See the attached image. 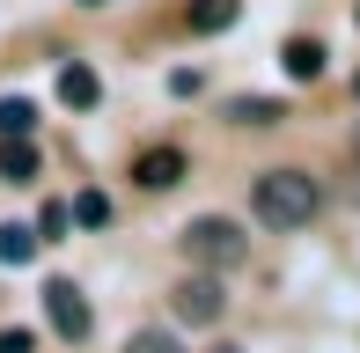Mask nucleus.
<instances>
[{"label": "nucleus", "instance_id": "1", "mask_svg": "<svg viewBox=\"0 0 360 353\" xmlns=\"http://www.w3.org/2000/svg\"><path fill=\"white\" fill-rule=\"evenodd\" d=\"M316 206H323V191H316L309 169H265L250 184V214L265 221V229H309Z\"/></svg>", "mask_w": 360, "mask_h": 353}, {"label": "nucleus", "instance_id": "2", "mask_svg": "<svg viewBox=\"0 0 360 353\" xmlns=\"http://www.w3.org/2000/svg\"><path fill=\"white\" fill-rule=\"evenodd\" d=\"M184 258H191V265H206V272H228V265L250 258V236H243L228 214H199V221L184 229Z\"/></svg>", "mask_w": 360, "mask_h": 353}, {"label": "nucleus", "instance_id": "3", "mask_svg": "<svg viewBox=\"0 0 360 353\" xmlns=\"http://www.w3.org/2000/svg\"><path fill=\"white\" fill-rule=\"evenodd\" d=\"M169 309H176V324H221V309H228L221 272H191V280H176L169 287Z\"/></svg>", "mask_w": 360, "mask_h": 353}, {"label": "nucleus", "instance_id": "4", "mask_svg": "<svg viewBox=\"0 0 360 353\" xmlns=\"http://www.w3.org/2000/svg\"><path fill=\"white\" fill-rule=\"evenodd\" d=\"M44 316H52V331L59 339H89V295H81L74 280H44Z\"/></svg>", "mask_w": 360, "mask_h": 353}, {"label": "nucleus", "instance_id": "5", "mask_svg": "<svg viewBox=\"0 0 360 353\" xmlns=\"http://www.w3.org/2000/svg\"><path fill=\"white\" fill-rule=\"evenodd\" d=\"M133 184H147V191L184 184V148H147L140 162H133Z\"/></svg>", "mask_w": 360, "mask_h": 353}, {"label": "nucleus", "instance_id": "6", "mask_svg": "<svg viewBox=\"0 0 360 353\" xmlns=\"http://www.w3.org/2000/svg\"><path fill=\"white\" fill-rule=\"evenodd\" d=\"M59 103L67 110H96L103 103V82H96L89 59H67V67H59Z\"/></svg>", "mask_w": 360, "mask_h": 353}, {"label": "nucleus", "instance_id": "7", "mask_svg": "<svg viewBox=\"0 0 360 353\" xmlns=\"http://www.w3.org/2000/svg\"><path fill=\"white\" fill-rule=\"evenodd\" d=\"M323 59H331V52H323L316 37H287V52H280V67L294 74V82H316V74H323Z\"/></svg>", "mask_w": 360, "mask_h": 353}, {"label": "nucleus", "instance_id": "8", "mask_svg": "<svg viewBox=\"0 0 360 353\" xmlns=\"http://www.w3.org/2000/svg\"><path fill=\"white\" fill-rule=\"evenodd\" d=\"M30 125H37V103L30 96H0V140H30Z\"/></svg>", "mask_w": 360, "mask_h": 353}, {"label": "nucleus", "instance_id": "9", "mask_svg": "<svg viewBox=\"0 0 360 353\" xmlns=\"http://www.w3.org/2000/svg\"><path fill=\"white\" fill-rule=\"evenodd\" d=\"M30 258H37V229L8 221V229H0V265H30Z\"/></svg>", "mask_w": 360, "mask_h": 353}, {"label": "nucleus", "instance_id": "10", "mask_svg": "<svg viewBox=\"0 0 360 353\" xmlns=\"http://www.w3.org/2000/svg\"><path fill=\"white\" fill-rule=\"evenodd\" d=\"M0 176H8V184H30V176H37V148H30V140H8V148H0Z\"/></svg>", "mask_w": 360, "mask_h": 353}, {"label": "nucleus", "instance_id": "11", "mask_svg": "<svg viewBox=\"0 0 360 353\" xmlns=\"http://www.w3.org/2000/svg\"><path fill=\"white\" fill-rule=\"evenodd\" d=\"M228 118H236V125H280V103H272V96H236Z\"/></svg>", "mask_w": 360, "mask_h": 353}, {"label": "nucleus", "instance_id": "12", "mask_svg": "<svg viewBox=\"0 0 360 353\" xmlns=\"http://www.w3.org/2000/svg\"><path fill=\"white\" fill-rule=\"evenodd\" d=\"M228 23H236V0H199V8H191V30H199V37H214Z\"/></svg>", "mask_w": 360, "mask_h": 353}, {"label": "nucleus", "instance_id": "13", "mask_svg": "<svg viewBox=\"0 0 360 353\" xmlns=\"http://www.w3.org/2000/svg\"><path fill=\"white\" fill-rule=\"evenodd\" d=\"M74 221H81V229H103V221H110V199H103V191H81V199H74Z\"/></svg>", "mask_w": 360, "mask_h": 353}, {"label": "nucleus", "instance_id": "14", "mask_svg": "<svg viewBox=\"0 0 360 353\" xmlns=\"http://www.w3.org/2000/svg\"><path fill=\"white\" fill-rule=\"evenodd\" d=\"M125 353H184L169 339V331H133V339H125Z\"/></svg>", "mask_w": 360, "mask_h": 353}, {"label": "nucleus", "instance_id": "15", "mask_svg": "<svg viewBox=\"0 0 360 353\" xmlns=\"http://www.w3.org/2000/svg\"><path fill=\"white\" fill-rule=\"evenodd\" d=\"M67 214H74V206H44V214H37V236H44V243H52V236L67 229Z\"/></svg>", "mask_w": 360, "mask_h": 353}, {"label": "nucleus", "instance_id": "16", "mask_svg": "<svg viewBox=\"0 0 360 353\" xmlns=\"http://www.w3.org/2000/svg\"><path fill=\"white\" fill-rule=\"evenodd\" d=\"M0 353H37V339L30 331H0Z\"/></svg>", "mask_w": 360, "mask_h": 353}, {"label": "nucleus", "instance_id": "17", "mask_svg": "<svg viewBox=\"0 0 360 353\" xmlns=\"http://www.w3.org/2000/svg\"><path fill=\"white\" fill-rule=\"evenodd\" d=\"M74 8H103V0H74Z\"/></svg>", "mask_w": 360, "mask_h": 353}, {"label": "nucleus", "instance_id": "18", "mask_svg": "<svg viewBox=\"0 0 360 353\" xmlns=\"http://www.w3.org/2000/svg\"><path fill=\"white\" fill-rule=\"evenodd\" d=\"M214 353H236V346H214Z\"/></svg>", "mask_w": 360, "mask_h": 353}, {"label": "nucleus", "instance_id": "19", "mask_svg": "<svg viewBox=\"0 0 360 353\" xmlns=\"http://www.w3.org/2000/svg\"><path fill=\"white\" fill-rule=\"evenodd\" d=\"M353 89H360V82H353Z\"/></svg>", "mask_w": 360, "mask_h": 353}]
</instances>
